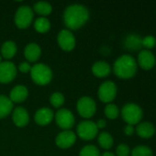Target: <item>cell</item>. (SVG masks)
Listing matches in <instances>:
<instances>
[{"label":"cell","instance_id":"1","mask_svg":"<svg viewBox=\"0 0 156 156\" xmlns=\"http://www.w3.org/2000/svg\"><path fill=\"white\" fill-rule=\"evenodd\" d=\"M88 19V9L80 4H73L68 5L63 12V22L69 30H76L82 27Z\"/></svg>","mask_w":156,"mask_h":156},{"label":"cell","instance_id":"2","mask_svg":"<svg viewBox=\"0 0 156 156\" xmlns=\"http://www.w3.org/2000/svg\"><path fill=\"white\" fill-rule=\"evenodd\" d=\"M137 68L136 59L129 54H124L114 62L113 71L118 78L128 80L135 76Z\"/></svg>","mask_w":156,"mask_h":156},{"label":"cell","instance_id":"3","mask_svg":"<svg viewBox=\"0 0 156 156\" xmlns=\"http://www.w3.org/2000/svg\"><path fill=\"white\" fill-rule=\"evenodd\" d=\"M30 76L34 83L40 86L47 85L52 79V70L43 63H38L31 67Z\"/></svg>","mask_w":156,"mask_h":156},{"label":"cell","instance_id":"4","mask_svg":"<svg viewBox=\"0 0 156 156\" xmlns=\"http://www.w3.org/2000/svg\"><path fill=\"white\" fill-rule=\"evenodd\" d=\"M121 117L129 125L139 124L143 119V110L135 103H127L121 110Z\"/></svg>","mask_w":156,"mask_h":156},{"label":"cell","instance_id":"5","mask_svg":"<svg viewBox=\"0 0 156 156\" xmlns=\"http://www.w3.org/2000/svg\"><path fill=\"white\" fill-rule=\"evenodd\" d=\"M33 16L34 13L31 7H29V5H21L17 8L15 14V25L20 29H25L31 25Z\"/></svg>","mask_w":156,"mask_h":156},{"label":"cell","instance_id":"6","mask_svg":"<svg viewBox=\"0 0 156 156\" xmlns=\"http://www.w3.org/2000/svg\"><path fill=\"white\" fill-rule=\"evenodd\" d=\"M76 109L79 115L85 119H90L93 117L97 111L96 101L87 96L81 97L76 103Z\"/></svg>","mask_w":156,"mask_h":156},{"label":"cell","instance_id":"7","mask_svg":"<svg viewBox=\"0 0 156 156\" xmlns=\"http://www.w3.org/2000/svg\"><path fill=\"white\" fill-rule=\"evenodd\" d=\"M97 133L98 129L96 122L89 120L81 122L76 127L77 135L85 141H91L95 139L97 135Z\"/></svg>","mask_w":156,"mask_h":156},{"label":"cell","instance_id":"8","mask_svg":"<svg viewBox=\"0 0 156 156\" xmlns=\"http://www.w3.org/2000/svg\"><path fill=\"white\" fill-rule=\"evenodd\" d=\"M55 122L58 127L63 129V131H68L74 127L75 119L73 112L68 109H60L55 116Z\"/></svg>","mask_w":156,"mask_h":156},{"label":"cell","instance_id":"9","mask_svg":"<svg viewBox=\"0 0 156 156\" xmlns=\"http://www.w3.org/2000/svg\"><path fill=\"white\" fill-rule=\"evenodd\" d=\"M97 95L99 100L104 103H110L117 95V86L113 81H104L98 88Z\"/></svg>","mask_w":156,"mask_h":156},{"label":"cell","instance_id":"10","mask_svg":"<svg viewBox=\"0 0 156 156\" xmlns=\"http://www.w3.org/2000/svg\"><path fill=\"white\" fill-rule=\"evenodd\" d=\"M57 43L63 50L71 51L74 48L76 40H75V37L71 30L63 29L58 33Z\"/></svg>","mask_w":156,"mask_h":156},{"label":"cell","instance_id":"11","mask_svg":"<svg viewBox=\"0 0 156 156\" xmlns=\"http://www.w3.org/2000/svg\"><path fill=\"white\" fill-rule=\"evenodd\" d=\"M17 76V68L15 64L9 60L0 63V83L7 84L14 80Z\"/></svg>","mask_w":156,"mask_h":156},{"label":"cell","instance_id":"12","mask_svg":"<svg viewBox=\"0 0 156 156\" xmlns=\"http://www.w3.org/2000/svg\"><path fill=\"white\" fill-rule=\"evenodd\" d=\"M75 142L76 134L70 130L61 132L55 138V144L61 149H68L72 147Z\"/></svg>","mask_w":156,"mask_h":156},{"label":"cell","instance_id":"13","mask_svg":"<svg viewBox=\"0 0 156 156\" xmlns=\"http://www.w3.org/2000/svg\"><path fill=\"white\" fill-rule=\"evenodd\" d=\"M12 120L17 127L22 128L29 124V115L28 111L23 107H17L12 111Z\"/></svg>","mask_w":156,"mask_h":156},{"label":"cell","instance_id":"14","mask_svg":"<svg viewBox=\"0 0 156 156\" xmlns=\"http://www.w3.org/2000/svg\"><path fill=\"white\" fill-rule=\"evenodd\" d=\"M54 118V113L52 110L47 107H42L39 109L35 115H34V120L35 122L40 126H46L50 124Z\"/></svg>","mask_w":156,"mask_h":156},{"label":"cell","instance_id":"15","mask_svg":"<svg viewBox=\"0 0 156 156\" xmlns=\"http://www.w3.org/2000/svg\"><path fill=\"white\" fill-rule=\"evenodd\" d=\"M155 63V57L152 51L147 49L140 51L138 55V64L143 69L145 70L151 69L154 67Z\"/></svg>","mask_w":156,"mask_h":156},{"label":"cell","instance_id":"16","mask_svg":"<svg viewBox=\"0 0 156 156\" xmlns=\"http://www.w3.org/2000/svg\"><path fill=\"white\" fill-rule=\"evenodd\" d=\"M29 95V90L24 85H17L15 86L9 94V100L14 103H21L26 101Z\"/></svg>","mask_w":156,"mask_h":156},{"label":"cell","instance_id":"17","mask_svg":"<svg viewBox=\"0 0 156 156\" xmlns=\"http://www.w3.org/2000/svg\"><path fill=\"white\" fill-rule=\"evenodd\" d=\"M41 55L40 47L37 43H29L24 49V56L28 62H36L40 59Z\"/></svg>","mask_w":156,"mask_h":156},{"label":"cell","instance_id":"18","mask_svg":"<svg viewBox=\"0 0 156 156\" xmlns=\"http://www.w3.org/2000/svg\"><path fill=\"white\" fill-rule=\"evenodd\" d=\"M111 72L110 65L103 60L97 61L92 66V73L97 78H105L108 77Z\"/></svg>","mask_w":156,"mask_h":156},{"label":"cell","instance_id":"19","mask_svg":"<svg viewBox=\"0 0 156 156\" xmlns=\"http://www.w3.org/2000/svg\"><path fill=\"white\" fill-rule=\"evenodd\" d=\"M124 46L128 50L131 51L140 50L143 47V38L137 34H131L126 37Z\"/></svg>","mask_w":156,"mask_h":156},{"label":"cell","instance_id":"20","mask_svg":"<svg viewBox=\"0 0 156 156\" xmlns=\"http://www.w3.org/2000/svg\"><path fill=\"white\" fill-rule=\"evenodd\" d=\"M136 132L140 137L144 138V139H149L154 135L155 127L154 126L152 122H141L138 124L136 128Z\"/></svg>","mask_w":156,"mask_h":156},{"label":"cell","instance_id":"21","mask_svg":"<svg viewBox=\"0 0 156 156\" xmlns=\"http://www.w3.org/2000/svg\"><path fill=\"white\" fill-rule=\"evenodd\" d=\"M17 50V44L12 40H7L4 42L1 47V56L6 60H9L16 55Z\"/></svg>","mask_w":156,"mask_h":156},{"label":"cell","instance_id":"22","mask_svg":"<svg viewBox=\"0 0 156 156\" xmlns=\"http://www.w3.org/2000/svg\"><path fill=\"white\" fill-rule=\"evenodd\" d=\"M14 104L8 97L0 95V119H4L8 116L13 111Z\"/></svg>","mask_w":156,"mask_h":156},{"label":"cell","instance_id":"23","mask_svg":"<svg viewBox=\"0 0 156 156\" xmlns=\"http://www.w3.org/2000/svg\"><path fill=\"white\" fill-rule=\"evenodd\" d=\"M33 9L34 11L39 14L40 16H44L46 17L47 16H49L51 11H52V6L50 3L45 2V1H40L34 4L33 5Z\"/></svg>","mask_w":156,"mask_h":156},{"label":"cell","instance_id":"24","mask_svg":"<svg viewBox=\"0 0 156 156\" xmlns=\"http://www.w3.org/2000/svg\"><path fill=\"white\" fill-rule=\"evenodd\" d=\"M34 28L39 33H47L51 28V22L47 17L40 16L34 22Z\"/></svg>","mask_w":156,"mask_h":156},{"label":"cell","instance_id":"25","mask_svg":"<svg viewBox=\"0 0 156 156\" xmlns=\"http://www.w3.org/2000/svg\"><path fill=\"white\" fill-rule=\"evenodd\" d=\"M97 141H98V144L106 150L110 149L113 146L114 144V140L113 137L111 136V134H109L107 132H102L98 137H97Z\"/></svg>","mask_w":156,"mask_h":156},{"label":"cell","instance_id":"26","mask_svg":"<svg viewBox=\"0 0 156 156\" xmlns=\"http://www.w3.org/2000/svg\"><path fill=\"white\" fill-rule=\"evenodd\" d=\"M105 115L108 119L115 120L120 115V110L117 105L113 103H108L105 108Z\"/></svg>","mask_w":156,"mask_h":156},{"label":"cell","instance_id":"27","mask_svg":"<svg viewBox=\"0 0 156 156\" xmlns=\"http://www.w3.org/2000/svg\"><path fill=\"white\" fill-rule=\"evenodd\" d=\"M131 156H153V151L146 145H139L131 152Z\"/></svg>","mask_w":156,"mask_h":156},{"label":"cell","instance_id":"28","mask_svg":"<svg viewBox=\"0 0 156 156\" xmlns=\"http://www.w3.org/2000/svg\"><path fill=\"white\" fill-rule=\"evenodd\" d=\"M64 96L61 92H54L50 97V102L54 108H60L64 103Z\"/></svg>","mask_w":156,"mask_h":156},{"label":"cell","instance_id":"29","mask_svg":"<svg viewBox=\"0 0 156 156\" xmlns=\"http://www.w3.org/2000/svg\"><path fill=\"white\" fill-rule=\"evenodd\" d=\"M79 156H100L99 150L97 148V146L89 144L83 147L79 153Z\"/></svg>","mask_w":156,"mask_h":156},{"label":"cell","instance_id":"30","mask_svg":"<svg viewBox=\"0 0 156 156\" xmlns=\"http://www.w3.org/2000/svg\"><path fill=\"white\" fill-rule=\"evenodd\" d=\"M156 45V38L154 36H146L143 38V47L146 48L147 50L153 48Z\"/></svg>","mask_w":156,"mask_h":156},{"label":"cell","instance_id":"31","mask_svg":"<svg viewBox=\"0 0 156 156\" xmlns=\"http://www.w3.org/2000/svg\"><path fill=\"white\" fill-rule=\"evenodd\" d=\"M116 154L118 156H130L131 154L130 147L125 144H121L117 147Z\"/></svg>","mask_w":156,"mask_h":156},{"label":"cell","instance_id":"32","mask_svg":"<svg viewBox=\"0 0 156 156\" xmlns=\"http://www.w3.org/2000/svg\"><path fill=\"white\" fill-rule=\"evenodd\" d=\"M18 69H19V71L22 72V73H29V72H30L31 66H30L29 62H28V61L21 62V63L18 65Z\"/></svg>","mask_w":156,"mask_h":156},{"label":"cell","instance_id":"33","mask_svg":"<svg viewBox=\"0 0 156 156\" xmlns=\"http://www.w3.org/2000/svg\"><path fill=\"white\" fill-rule=\"evenodd\" d=\"M134 132H135V129H134V126L133 125H127V126H125V128H124V133L126 134V135H128V136H131V135H132L133 133H134Z\"/></svg>","mask_w":156,"mask_h":156},{"label":"cell","instance_id":"34","mask_svg":"<svg viewBox=\"0 0 156 156\" xmlns=\"http://www.w3.org/2000/svg\"><path fill=\"white\" fill-rule=\"evenodd\" d=\"M96 124H97V129H103V128H105L107 126V122L104 119H100V120L97 121V122Z\"/></svg>","mask_w":156,"mask_h":156},{"label":"cell","instance_id":"35","mask_svg":"<svg viewBox=\"0 0 156 156\" xmlns=\"http://www.w3.org/2000/svg\"><path fill=\"white\" fill-rule=\"evenodd\" d=\"M100 156H116L113 153H111V152H105L104 154H100Z\"/></svg>","mask_w":156,"mask_h":156},{"label":"cell","instance_id":"36","mask_svg":"<svg viewBox=\"0 0 156 156\" xmlns=\"http://www.w3.org/2000/svg\"><path fill=\"white\" fill-rule=\"evenodd\" d=\"M2 58H2V56H1V55H0V63H1V62H2Z\"/></svg>","mask_w":156,"mask_h":156}]
</instances>
